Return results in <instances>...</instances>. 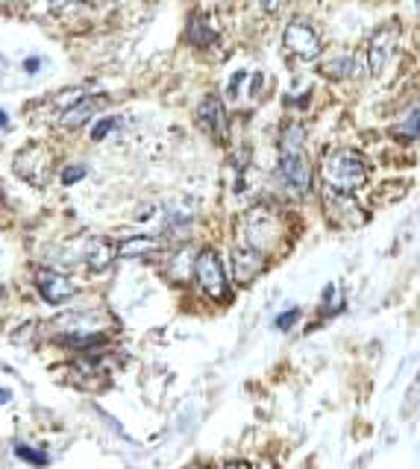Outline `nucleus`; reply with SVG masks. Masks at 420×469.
<instances>
[{
    "label": "nucleus",
    "mask_w": 420,
    "mask_h": 469,
    "mask_svg": "<svg viewBox=\"0 0 420 469\" xmlns=\"http://www.w3.org/2000/svg\"><path fill=\"white\" fill-rule=\"evenodd\" d=\"M279 179L291 194L306 197L312 188V165L306 156V130L291 121L279 135Z\"/></svg>",
    "instance_id": "obj_1"
},
{
    "label": "nucleus",
    "mask_w": 420,
    "mask_h": 469,
    "mask_svg": "<svg viewBox=\"0 0 420 469\" xmlns=\"http://www.w3.org/2000/svg\"><path fill=\"white\" fill-rule=\"evenodd\" d=\"M367 176H371L367 158L350 147H341V150H332L321 158L323 188L335 191V194H356L359 188H364Z\"/></svg>",
    "instance_id": "obj_2"
},
{
    "label": "nucleus",
    "mask_w": 420,
    "mask_h": 469,
    "mask_svg": "<svg viewBox=\"0 0 420 469\" xmlns=\"http://www.w3.org/2000/svg\"><path fill=\"white\" fill-rule=\"evenodd\" d=\"M279 217L270 209H253L247 211L241 220V243L259 250L261 255H268L279 243Z\"/></svg>",
    "instance_id": "obj_3"
},
{
    "label": "nucleus",
    "mask_w": 420,
    "mask_h": 469,
    "mask_svg": "<svg viewBox=\"0 0 420 469\" xmlns=\"http://www.w3.org/2000/svg\"><path fill=\"white\" fill-rule=\"evenodd\" d=\"M194 279L201 285V291L209 296V300H227L229 294V282H227V270H224V261H220V255L206 247L197 252L194 259Z\"/></svg>",
    "instance_id": "obj_4"
},
{
    "label": "nucleus",
    "mask_w": 420,
    "mask_h": 469,
    "mask_svg": "<svg viewBox=\"0 0 420 469\" xmlns=\"http://www.w3.org/2000/svg\"><path fill=\"white\" fill-rule=\"evenodd\" d=\"M15 165V174L24 179V183L36 185V188H45L47 179H50V165H54V158H50V150L45 144L39 141H30L27 147H21L13 158Z\"/></svg>",
    "instance_id": "obj_5"
},
{
    "label": "nucleus",
    "mask_w": 420,
    "mask_h": 469,
    "mask_svg": "<svg viewBox=\"0 0 420 469\" xmlns=\"http://www.w3.org/2000/svg\"><path fill=\"white\" fill-rule=\"evenodd\" d=\"M282 47H286L291 56L300 59V62H312L323 53L318 30L303 18H294L291 24L286 27V33H282Z\"/></svg>",
    "instance_id": "obj_6"
},
{
    "label": "nucleus",
    "mask_w": 420,
    "mask_h": 469,
    "mask_svg": "<svg viewBox=\"0 0 420 469\" xmlns=\"http://www.w3.org/2000/svg\"><path fill=\"white\" fill-rule=\"evenodd\" d=\"M397 41H400V27H397V24H385V27L376 30V33L371 36V41H367V47H364V68H367V73L380 77V73L388 68V62L394 59Z\"/></svg>",
    "instance_id": "obj_7"
},
{
    "label": "nucleus",
    "mask_w": 420,
    "mask_h": 469,
    "mask_svg": "<svg viewBox=\"0 0 420 469\" xmlns=\"http://www.w3.org/2000/svg\"><path fill=\"white\" fill-rule=\"evenodd\" d=\"M323 215L339 229H359L367 220L364 209L353 194H335V191L323 188Z\"/></svg>",
    "instance_id": "obj_8"
},
{
    "label": "nucleus",
    "mask_w": 420,
    "mask_h": 469,
    "mask_svg": "<svg viewBox=\"0 0 420 469\" xmlns=\"http://www.w3.org/2000/svg\"><path fill=\"white\" fill-rule=\"evenodd\" d=\"M36 287H39V294L45 296L50 305H62V303L71 300V296L80 291V285L73 282L71 276L59 273V270H47V268L36 270Z\"/></svg>",
    "instance_id": "obj_9"
},
{
    "label": "nucleus",
    "mask_w": 420,
    "mask_h": 469,
    "mask_svg": "<svg viewBox=\"0 0 420 469\" xmlns=\"http://www.w3.org/2000/svg\"><path fill=\"white\" fill-rule=\"evenodd\" d=\"M197 124L206 135H212L215 141H224L229 132V121H227V106L218 94H206L197 106Z\"/></svg>",
    "instance_id": "obj_10"
},
{
    "label": "nucleus",
    "mask_w": 420,
    "mask_h": 469,
    "mask_svg": "<svg viewBox=\"0 0 420 469\" xmlns=\"http://www.w3.org/2000/svg\"><path fill=\"white\" fill-rule=\"evenodd\" d=\"M229 261H233V279L238 285H250L268 268V255H261L259 250L247 247V243H238V247L233 250V255H229Z\"/></svg>",
    "instance_id": "obj_11"
},
{
    "label": "nucleus",
    "mask_w": 420,
    "mask_h": 469,
    "mask_svg": "<svg viewBox=\"0 0 420 469\" xmlns=\"http://www.w3.org/2000/svg\"><path fill=\"white\" fill-rule=\"evenodd\" d=\"M359 71H367V68L362 65V56H353V53H339V56L323 62V73L335 80H356Z\"/></svg>",
    "instance_id": "obj_12"
},
{
    "label": "nucleus",
    "mask_w": 420,
    "mask_h": 469,
    "mask_svg": "<svg viewBox=\"0 0 420 469\" xmlns=\"http://www.w3.org/2000/svg\"><path fill=\"white\" fill-rule=\"evenodd\" d=\"M159 250H162V243L150 238V234H133V238H127L118 247V255L121 259H144V255H153Z\"/></svg>",
    "instance_id": "obj_13"
},
{
    "label": "nucleus",
    "mask_w": 420,
    "mask_h": 469,
    "mask_svg": "<svg viewBox=\"0 0 420 469\" xmlns=\"http://www.w3.org/2000/svg\"><path fill=\"white\" fill-rule=\"evenodd\" d=\"M118 259V247H115L112 241H103V238H98V241H91L89 243V252H86V261H89V268L91 270H107L109 264Z\"/></svg>",
    "instance_id": "obj_14"
},
{
    "label": "nucleus",
    "mask_w": 420,
    "mask_h": 469,
    "mask_svg": "<svg viewBox=\"0 0 420 469\" xmlns=\"http://www.w3.org/2000/svg\"><path fill=\"white\" fill-rule=\"evenodd\" d=\"M215 38H218V30L209 24L206 18L194 15L192 24H188V41H192L194 47H209V45H215Z\"/></svg>",
    "instance_id": "obj_15"
},
{
    "label": "nucleus",
    "mask_w": 420,
    "mask_h": 469,
    "mask_svg": "<svg viewBox=\"0 0 420 469\" xmlns=\"http://www.w3.org/2000/svg\"><path fill=\"white\" fill-rule=\"evenodd\" d=\"M94 109H98V100H91V98L80 100L77 106L65 109V115H62V124H65L68 130H77V126H82L94 115Z\"/></svg>",
    "instance_id": "obj_16"
},
{
    "label": "nucleus",
    "mask_w": 420,
    "mask_h": 469,
    "mask_svg": "<svg viewBox=\"0 0 420 469\" xmlns=\"http://www.w3.org/2000/svg\"><path fill=\"white\" fill-rule=\"evenodd\" d=\"M397 135L408 138V141H417L420 138V106H415V109L408 112L400 124H397Z\"/></svg>",
    "instance_id": "obj_17"
},
{
    "label": "nucleus",
    "mask_w": 420,
    "mask_h": 469,
    "mask_svg": "<svg viewBox=\"0 0 420 469\" xmlns=\"http://www.w3.org/2000/svg\"><path fill=\"white\" fill-rule=\"evenodd\" d=\"M82 176H86V167H82V165H71V167L62 170V183H65V185L80 183Z\"/></svg>",
    "instance_id": "obj_18"
},
{
    "label": "nucleus",
    "mask_w": 420,
    "mask_h": 469,
    "mask_svg": "<svg viewBox=\"0 0 420 469\" xmlns=\"http://www.w3.org/2000/svg\"><path fill=\"white\" fill-rule=\"evenodd\" d=\"M115 124H118V117H107V121H100L98 126H94L91 138H94V141H103V138H107L115 130Z\"/></svg>",
    "instance_id": "obj_19"
},
{
    "label": "nucleus",
    "mask_w": 420,
    "mask_h": 469,
    "mask_svg": "<svg viewBox=\"0 0 420 469\" xmlns=\"http://www.w3.org/2000/svg\"><path fill=\"white\" fill-rule=\"evenodd\" d=\"M297 320H300V311H297V308H291V311H286V314L277 317V328H282V332H288V328H291L294 323H297Z\"/></svg>",
    "instance_id": "obj_20"
},
{
    "label": "nucleus",
    "mask_w": 420,
    "mask_h": 469,
    "mask_svg": "<svg viewBox=\"0 0 420 469\" xmlns=\"http://www.w3.org/2000/svg\"><path fill=\"white\" fill-rule=\"evenodd\" d=\"M18 455L24 457V461H33V464H39V466H45L47 464V457L41 455V452H30V449H24V446H18Z\"/></svg>",
    "instance_id": "obj_21"
},
{
    "label": "nucleus",
    "mask_w": 420,
    "mask_h": 469,
    "mask_svg": "<svg viewBox=\"0 0 420 469\" xmlns=\"http://www.w3.org/2000/svg\"><path fill=\"white\" fill-rule=\"evenodd\" d=\"M224 469H253V466L244 464V461H233V464H227Z\"/></svg>",
    "instance_id": "obj_22"
},
{
    "label": "nucleus",
    "mask_w": 420,
    "mask_h": 469,
    "mask_svg": "<svg viewBox=\"0 0 420 469\" xmlns=\"http://www.w3.org/2000/svg\"><path fill=\"white\" fill-rule=\"evenodd\" d=\"M39 65H41V59H27V71H30V73H36Z\"/></svg>",
    "instance_id": "obj_23"
},
{
    "label": "nucleus",
    "mask_w": 420,
    "mask_h": 469,
    "mask_svg": "<svg viewBox=\"0 0 420 469\" xmlns=\"http://www.w3.org/2000/svg\"><path fill=\"white\" fill-rule=\"evenodd\" d=\"M6 399H9V393H6V390H0V402H6Z\"/></svg>",
    "instance_id": "obj_24"
},
{
    "label": "nucleus",
    "mask_w": 420,
    "mask_h": 469,
    "mask_svg": "<svg viewBox=\"0 0 420 469\" xmlns=\"http://www.w3.org/2000/svg\"><path fill=\"white\" fill-rule=\"evenodd\" d=\"M4 124H6V117H4V115H0V126H4Z\"/></svg>",
    "instance_id": "obj_25"
}]
</instances>
